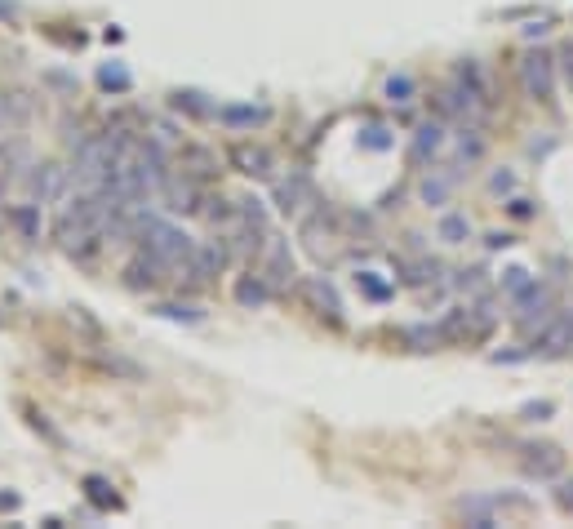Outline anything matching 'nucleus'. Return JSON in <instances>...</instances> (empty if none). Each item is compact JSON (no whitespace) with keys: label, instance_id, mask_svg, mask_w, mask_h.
<instances>
[{"label":"nucleus","instance_id":"1","mask_svg":"<svg viewBox=\"0 0 573 529\" xmlns=\"http://www.w3.org/2000/svg\"><path fill=\"white\" fill-rule=\"evenodd\" d=\"M555 62L547 49H529L525 58L516 62V76H520V89H525V98H533V103H551L555 98Z\"/></svg>","mask_w":573,"mask_h":529},{"label":"nucleus","instance_id":"2","mask_svg":"<svg viewBox=\"0 0 573 529\" xmlns=\"http://www.w3.org/2000/svg\"><path fill=\"white\" fill-rule=\"evenodd\" d=\"M254 272L272 285L276 294L280 289H294L298 285V272H294V254H289V240H280L276 231L262 240V250H258V258H254Z\"/></svg>","mask_w":573,"mask_h":529},{"label":"nucleus","instance_id":"3","mask_svg":"<svg viewBox=\"0 0 573 529\" xmlns=\"http://www.w3.org/2000/svg\"><path fill=\"white\" fill-rule=\"evenodd\" d=\"M551 316H555V311H551V289L529 280V285L516 294V325H520V334H538Z\"/></svg>","mask_w":573,"mask_h":529},{"label":"nucleus","instance_id":"4","mask_svg":"<svg viewBox=\"0 0 573 529\" xmlns=\"http://www.w3.org/2000/svg\"><path fill=\"white\" fill-rule=\"evenodd\" d=\"M227 258H231L227 245H196L191 258L178 267V276H187V285H209L227 272Z\"/></svg>","mask_w":573,"mask_h":529},{"label":"nucleus","instance_id":"5","mask_svg":"<svg viewBox=\"0 0 573 529\" xmlns=\"http://www.w3.org/2000/svg\"><path fill=\"white\" fill-rule=\"evenodd\" d=\"M160 201L169 213H200V205H205V183H196V178H187L182 169H174L160 183Z\"/></svg>","mask_w":573,"mask_h":529},{"label":"nucleus","instance_id":"6","mask_svg":"<svg viewBox=\"0 0 573 529\" xmlns=\"http://www.w3.org/2000/svg\"><path fill=\"white\" fill-rule=\"evenodd\" d=\"M538 347L533 352L538 356H547V360H555V356H573V307L569 311H555V316L538 329Z\"/></svg>","mask_w":573,"mask_h":529},{"label":"nucleus","instance_id":"7","mask_svg":"<svg viewBox=\"0 0 573 529\" xmlns=\"http://www.w3.org/2000/svg\"><path fill=\"white\" fill-rule=\"evenodd\" d=\"M307 205H320L307 174H289V178H280V183H276V209L284 213V218H302Z\"/></svg>","mask_w":573,"mask_h":529},{"label":"nucleus","instance_id":"8","mask_svg":"<svg viewBox=\"0 0 573 529\" xmlns=\"http://www.w3.org/2000/svg\"><path fill=\"white\" fill-rule=\"evenodd\" d=\"M227 165L245 178H272L276 174V156L258 143H231L227 147Z\"/></svg>","mask_w":573,"mask_h":529},{"label":"nucleus","instance_id":"9","mask_svg":"<svg viewBox=\"0 0 573 529\" xmlns=\"http://www.w3.org/2000/svg\"><path fill=\"white\" fill-rule=\"evenodd\" d=\"M169 272H174V267H165L156 254L138 250V254L125 262V272H121V276H125V285H129V289H160V280L169 276Z\"/></svg>","mask_w":573,"mask_h":529},{"label":"nucleus","instance_id":"10","mask_svg":"<svg viewBox=\"0 0 573 529\" xmlns=\"http://www.w3.org/2000/svg\"><path fill=\"white\" fill-rule=\"evenodd\" d=\"M520 467L538 481H555L564 472V454L555 445H520Z\"/></svg>","mask_w":573,"mask_h":529},{"label":"nucleus","instance_id":"11","mask_svg":"<svg viewBox=\"0 0 573 529\" xmlns=\"http://www.w3.org/2000/svg\"><path fill=\"white\" fill-rule=\"evenodd\" d=\"M298 294L307 299L311 311H320V316H329V321H343V303H338V294H333V285H329L325 276L298 280Z\"/></svg>","mask_w":573,"mask_h":529},{"label":"nucleus","instance_id":"12","mask_svg":"<svg viewBox=\"0 0 573 529\" xmlns=\"http://www.w3.org/2000/svg\"><path fill=\"white\" fill-rule=\"evenodd\" d=\"M67 183H72V169H62V165H36V174H31V191L40 201H62Z\"/></svg>","mask_w":573,"mask_h":529},{"label":"nucleus","instance_id":"13","mask_svg":"<svg viewBox=\"0 0 573 529\" xmlns=\"http://www.w3.org/2000/svg\"><path fill=\"white\" fill-rule=\"evenodd\" d=\"M178 169L187 174V178H196V183H209V178H218V156L209 152V147H182L178 152Z\"/></svg>","mask_w":573,"mask_h":529},{"label":"nucleus","instance_id":"14","mask_svg":"<svg viewBox=\"0 0 573 529\" xmlns=\"http://www.w3.org/2000/svg\"><path fill=\"white\" fill-rule=\"evenodd\" d=\"M272 299H276V289L267 285V280H262L258 272H249L245 280H235V303H240V307H249V311H254V307H267Z\"/></svg>","mask_w":573,"mask_h":529},{"label":"nucleus","instance_id":"15","mask_svg":"<svg viewBox=\"0 0 573 529\" xmlns=\"http://www.w3.org/2000/svg\"><path fill=\"white\" fill-rule=\"evenodd\" d=\"M440 147H445V129L435 125V121H427V125L413 134V143H409V160H413V165H427L435 152H440Z\"/></svg>","mask_w":573,"mask_h":529},{"label":"nucleus","instance_id":"16","mask_svg":"<svg viewBox=\"0 0 573 529\" xmlns=\"http://www.w3.org/2000/svg\"><path fill=\"white\" fill-rule=\"evenodd\" d=\"M218 121L231 129H254L267 121V107H218Z\"/></svg>","mask_w":573,"mask_h":529},{"label":"nucleus","instance_id":"17","mask_svg":"<svg viewBox=\"0 0 573 529\" xmlns=\"http://www.w3.org/2000/svg\"><path fill=\"white\" fill-rule=\"evenodd\" d=\"M174 111L200 116V121H209V116H218V107H213V103H205V94H196V89H178V94H174Z\"/></svg>","mask_w":573,"mask_h":529},{"label":"nucleus","instance_id":"18","mask_svg":"<svg viewBox=\"0 0 573 529\" xmlns=\"http://www.w3.org/2000/svg\"><path fill=\"white\" fill-rule=\"evenodd\" d=\"M9 218H13V227H18L27 240H40V205H13Z\"/></svg>","mask_w":573,"mask_h":529},{"label":"nucleus","instance_id":"19","mask_svg":"<svg viewBox=\"0 0 573 529\" xmlns=\"http://www.w3.org/2000/svg\"><path fill=\"white\" fill-rule=\"evenodd\" d=\"M453 187H458V174H435V178H427V183H423V201L427 205H445Z\"/></svg>","mask_w":573,"mask_h":529},{"label":"nucleus","instance_id":"20","mask_svg":"<svg viewBox=\"0 0 573 529\" xmlns=\"http://www.w3.org/2000/svg\"><path fill=\"white\" fill-rule=\"evenodd\" d=\"M400 272H404V285H427V280L440 276V262L418 258V262H400Z\"/></svg>","mask_w":573,"mask_h":529},{"label":"nucleus","instance_id":"21","mask_svg":"<svg viewBox=\"0 0 573 529\" xmlns=\"http://www.w3.org/2000/svg\"><path fill=\"white\" fill-rule=\"evenodd\" d=\"M85 494L94 507H121V499H116L111 481H103V476H85Z\"/></svg>","mask_w":573,"mask_h":529},{"label":"nucleus","instance_id":"22","mask_svg":"<svg viewBox=\"0 0 573 529\" xmlns=\"http://www.w3.org/2000/svg\"><path fill=\"white\" fill-rule=\"evenodd\" d=\"M467 236H471V223L462 218V213H449V218H440V240L458 245V240H467Z\"/></svg>","mask_w":573,"mask_h":529},{"label":"nucleus","instance_id":"23","mask_svg":"<svg viewBox=\"0 0 573 529\" xmlns=\"http://www.w3.org/2000/svg\"><path fill=\"white\" fill-rule=\"evenodd\" d=\"M404 338L413 343V352H431V343H445V338H440V329H427V325L404 329Z\"/></svg>","mask_w":573,"mask_h":529},{"label":"nucleus","instance_id":"24","mask_svg":"<svg viewBox=\"0 0 573 529\" xmlns=\"http://www.w3.org/2000/svg\"><path fill=\"white\" fill-rule=\"evenodd\" d=\"M382 94H386V103H409V98H413V80L409 76H391Z\"/></svg>","mask_w":573,"mask_h":529},{"label":"nucleus","instance_id":"25","mask_svg":"<svg viewBox=\"0 0 573 529\" xmlns=\"http://www.w3.org/2000/svg\"><path fill=\"white\" fill-rule=\"evenodd\" d=\"M160 316H165V321H187V325H200V321H205V311H196V307H178V303H165V307H160Z\"/></svg>","mask_w":573,"mask_h":529},{"label":"nucleus","instance_id":"26","mask_svg":"<svg viewBox=\"0 0 573 529\" xmlns=\"http://www.w3.org/2000/svg\"><path fill=\"white\" fill-rule=\"evenodd\" d=\"M356 285L369 294V299H378V303H382V299H391V285H382V280H374V272H360V276H356Z\"/></svg>","mask_w":573,"mask_h":529},{"label":"nucleus","instance_id":"27","mask_svg":"<svg viewBox=\"0 0 573 529\" xmlns=\"http://www.w3.org/2000/svg\"><path fill=\"white\" fill-rule=\"evenodd\" d=\"M98 80H103L107 89H129V72L125 67H103V72H98Z\"/></svg>","mask_w":573,"mask_h":529},{"label":"nucleus","instance_id":"28","mask_svg":"<svg viewBox=\"0 0 573 529\" xmlns=\"http://www.w3.org/2000/svg\"><path fill=\"white\" fill-rule=\"evenodd\" d=\"M511 218H533V201L516 196V201H511Z\"/></svg>","mask_w":573,"mask_h":529},{"label":"nucleus","instance_id":"29","mask_svg":"<svg viewBox=\"0 0 573 529\" xmlns=\"http://www.w3.org/2000/svg\"><path fill=\"white\" fill-rule=\"evenodd\" d=\"M560 67H564V80H569V89H573V45L560 49Z\"/></svg>","mask_w":573,"mask_h":529},{"label":"nucleus","instance_id":"30","mask_svg":"<svg viewBox=\"0 0 573 529\" xmlns=\"http://www.w3.org/2000/svg\"><path fill=\"white\" fill-rule=\"evenodd\" d=\"M374 152H382V147H391V138H386V129H369V138H365Z\"/></svg>","mask_w":573,"mask_h":529},{"label":"nucleus","instance_id":"31","mask_svg":"<svg viewBox=\"0 0 573 529\" xmlns=\"http://www.w3.org/2000/svg\"><path fill=\"white\" fill-rule=\"evenodd\" d=\"M555 499H560V507H564V511H573V481H564L560 489H555Z\"/></svg>","mask_w":573,"mask_h":529},{"label":"nucleus","instance_id":"32","mask_svg":"<svg viewBox=\"0 0 573 529\" xmlns=\"http://www.w3.org/2000/svg\"><path fill=\"white\" fill-rule=\"evenodd\" d=\"M551 414V401H543V405H525V418L533 423V418H547Z\"/></svg>","mask_w":573,"mask_h":529},{"label":"nucleus","instance_id":"33","mask_svg":"<svg viewBox=\"0 0 573 529\" xmlns=\"http://www.w3.org/2000/svg\"><path fill=\"white\" fill-rule=\"evenodd\" d=\"M511 187H516L511 174H498V178H494V191H511Z\"/></svg>","mask_w":573,"mask_h":529},{"label":"nucleus","instance_id":"34","mask_svg":"<svg viewBox=\"0 0 573 529\" xmlns=\"http://www.w3.org/2000/svg\"><path fill=\"white\" fill-rule=\"evenodd\" d=\"M18 507V494H0V511H13Z\"/></svg>","mask_w":573,"mask_h":529}]
</instances>
